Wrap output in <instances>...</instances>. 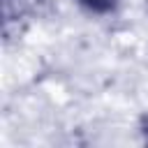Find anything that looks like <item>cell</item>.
Masks as SVG:
<instances>
[{
  "label": "cell",
  "instance_id": "cell-1",
  "mask_svg": "<svg viewBox=\"0 0 148 148\" xmlns=\"http://www.w3.org/2000/svg\"><path fill=\"white\" fill-rule=\"evenodd\" d=\"M90 14H111L116 9V0H76Z\"/></svg>",
  "mask_w": 148,
  "mask_h": 148
},
{
  "label": "cell",
  "instance_id": "cell-2",
  "mask_svg": "<svg viewBox=\"0 0 148 148\" xmlns=\"http://www.w3.org/2000/svg\"><path fill=\"white\" fill-rule=\"evenodd\" d=\"M139 132H141V136H143V141L148 143V113L141 118V125H139Z\"/></svg>",
  "mask_w": 148,
  "mask_h": 148
}]
</instances>
